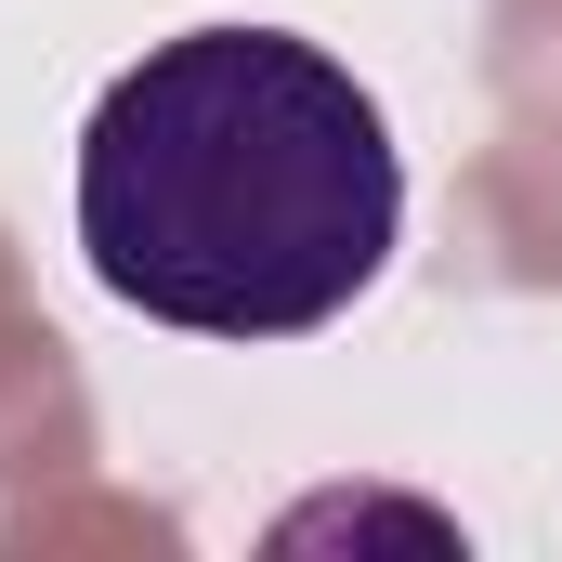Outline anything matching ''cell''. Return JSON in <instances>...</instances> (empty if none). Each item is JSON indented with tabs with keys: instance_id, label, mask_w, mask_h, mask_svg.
Here are the masks:
<instances>
[{
	"instance_id": "obj_1",
	"label": "cell",
	"mask_w": 562,
	"mask_h": 562,
	"mask_svg": "<svg viewBox=\"0 0 562 562\" xmlns=\"http://www.w3.org/2000/svg\"><path fill=\"white\" fill-rule=\"evenodd\" d=\"M406 236L380 92L288 26H183L79 132V249L105 301L196 340H314Z\"/></svg>"
}]
</instances>
